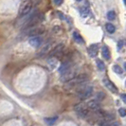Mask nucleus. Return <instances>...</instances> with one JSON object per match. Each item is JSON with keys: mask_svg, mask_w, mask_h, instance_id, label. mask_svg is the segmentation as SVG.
<instances>
[{"mask_svg": "<svg viewBox=\"0 0 126 126\" xmlns=\"http://www.w3.org/2000/svg\"><path fill=\"white\" fill-rule=\"evenodd\" d=\"M78 86H79V88L77 89V94L79 96V98L82 100L89 98L93 93L92 85H86L84 83H82V84H79Z\"/></svg>", "mask_w": 126, "mask_h": 126, "instance_id": "nucleus-1", "label": "nucleus"}, {"mask_svg": "<svg viewBox=\"0 0 126 126\" xmlns=\"http://www.w3.org/2000/svg\"><path fill=\"white\" fill-rule=\"evenodd\" d=\"M32 7H33V2L32 0H25L19 8V17H25L27 14H29L32 12Z\"/></svg>", "mask_w": 126, "mask_h": 126, "instance_id": "nucleus-2", "label": "nucleus"}, {"mask_svg": "<svg viewBox=\"0 0 126 126\" xmlns=\"http://www.w3.org/2000/svg\"><path fill=\"white\" fill-rule=\"evenodd\" d=\"M88 80V75L85 73H82L80 75H76L72 80L67 82V86H77L79 84L84 83Z\"/></svg>", "mask_w": 126, "mask_h": 126, "instance_id": "nucleus-3", "label": "nucleus"}, {"mask_svg": "<svg viewBox=\"0 0 126 126\" xmlns=\"http://www.w3.org/2000/svg\"><path fill=\"white\" fill-rule=\"evenodd\" d=\"M45 32L44 28H37V27H33L29 30H27V35L30 37H35V36H40Z\"/></svg>", "mask_w": 126, "mask_h": 126, "instance_id": "nucleus-4", "label": "nucleus"}, {"mask_svg": "<svg viewBox=\"0 0 126 126\" xmlns=\"http://www.w3.org/2000/svg\"><path fill=\"white\" fill-rule=\"evenodd\" d=\"M75 76H76V72L75 71H72L71 68H70V69L67 70L65 73L62 74V76H61V82H69L70 80H72Z\"/></svg>", "mask_w": 126, "mask_h": 126, "instance_id": "nucleus-5", "label": "nucleus"}, {"mask_svg": "<svg viewBox=\"0 0 126 126\" xmlns=\"http://www.w3.org/2000/svg\"><path fill=\"white\" fill-rule=\"evenodd\" d=\"M71 62H70L69 60H65V61H63L62 64L59 66V68H58V71H59V73H61V74H63V73H65L67 70H69L71 68Z\"/></svg>", "mask_w": 126, "mask_h": 126, "instance_id": "nucleus-6", "label": "nucleus"}, {"mask_svg": "<svg viewBox=\"0 0 126 126\" xmlns=\"http://www.w3.org/2000/svg\"><path fill=\"white\" fill-rule=\"evenodd\" d=\"M43 43V40L40 36H35V37H32L29 40V44L32 46L34 48H38Z\"/></svg>", "mask_w": 126, "mask_h": 126, "instance_id": "nucleus-7", "label": "nucleus"}, {"mask_svg": "<svg viewBox=\"0 0 126 126\" xmlns=\"http://www.w3.org/2000/svg\"><path fill=\"white\" fill-rule=\"evenodd\" d=\"M102 82H103V84L105 85V87L108 88V90H110L111 92H113V93H117V92H118L117 86H116L111 81H109L108 79H103V80H102Z\"/></svg>", "mask_w": 126, "mask_h": 126, "instance_id": "nucleus-8", "label": "nucleus"}, {"mask_svg": "<svg viewBox=\"0 0 126 126\" xmlns=\"http://www.w3.org/2000/svg\"><path fill=\"white\" fill-rule=\"evenodd\" d=\"M51 46H52V43H51V42H47V43L44 46V47L39 51V53L37 54V56L43 57V56H45V55H47V54L51 50Z\"/></svg>", "mask_w": 126, "mask_h": 126, "instance_id": "nucleus-9", "label": "nucleus"}, {"mask_svg": "<svg viewBox=\"0 0 126 126\" xmlns=\"http://www.w3.org/2000/svg\"><path fill=\"white\" fill-rule=\"evenodd\" d=\"M86 106L89 108V110H93V111H97L99 109H101V105H100V102L97 100H91L87 102Z\"/></svg>", "mask_w": 126, "mask_h": 126, "instance_id": "nucleus-10", "label": "nucleus"}, {"mask_svg": "<svg viewBox=\"0 0 126 126\" xmlns=\"http://www.w3.org/2000/svg\"><path fill=\"white\" fill-rule=\"evenodd\" d=\"M98 51H99V46L97 44H93L91 45L88 47V54L90 57L92 58H95L98 54Z\"/></svg>", "mask_w": 126, "mask_h": 126, "instance_id": "nucleus-11", "label": "nucleus"}, {"mask_svg": "<svg viewBox=\"0 0 126 126\" xmlns=\"http://www.w3.org/2000/svg\"><path fill=\"white\" fill-rule=\"evenodd\" d=\"M64 48V45L63 44H59V45H57L56 47L52 49V50H50L49 52V57H55L60 52V51H62Z\"/></svg>", "mask_w": 126, "mask_h": 126, "instance_id": "nucleus-12", "label": "nucleus"}, {"mask_svg": "<svg viewBox=\"0 0 126 126\" xmlns=\"http://www.w3.org/2000/svg\"><path fill=\"white\" fill-rule=\"evenodd\" d=\"M101 54H102V56H103V58H104L105 60H107V61L110 60V58H111V53H110V50H109V48H108L106 46L102 47Z\"/></svg>", "mask_w": 126, "mask_h": 126, "instance_id": "nucleus-13", "label": "nucleus"}, {"mask_svg": "<svg viewBox=\"0 0 126 126\" xmlns=\"http://www.w3.org/2000/svg\"><path fill=\"white\" fill-rule=\"evenodd\" d=\"M72 35H73V39L76 41V43H78V44H80V45L84 44V41H83V39L82 38V35H80L79 32H74Z\"/></svg>", "mask_w": 126, "mask_h": 126, "instance_id": "nucleus-14", "label": "nucleus"}, {"mask_svg": "<svg viewBox=\"0 0 126 126\" xmlns=\"http://www.w3.org/2000/svg\"><path fill=\"white\" fill-rule=\"evenodd\" d=\"M77 114H78V116H79L80 118H82V119H84V118H86V117L88 116L89 110L86 107H83L82 109H81L80 111H78V112H77Z\"/></svg>", "mask_w": 126, "mask_h": 126, "instance_id": "nucleus-15", "label": "nucleus"}, {"mask_svg": "<svg viewBox=\"0 0 126 126\" xmlns=\"http://www.w3.org/2000/svg\"><path fill=\"white\" fill-rule=\"evenodd\" d=\"M105 29H106L107 32H109L110 34H112V33H114V32H116V28H115V26L112 23H107L105 25Z\"/></svg>", "mask_w": 126, "mask_h": 126, "instance_id": "nucleus-16", "label": "nucleus"}, {"mask_svg": "<svg viewBox=\"0 0 126 126\" xmlns=\"http://www.w3.org/2000/svg\"><path fill=\"white\" fill-rule=\"evenodd\" d=\"M113 70L115 73H117V74H119V75H121V74L123 73V69L120 67V65H118V64H114Z\"/></svg>", "mask_w": 126, "mask_h": 126, "instance_id": "nucleus-17", "label": "nucleus"}, {"mask_svg": "<svg viewBox=\"0 0 126 126\" xmlns=\"http://www.w3.org/2000/svg\"><path fill=\"white\" fill-rule=\"evenodd\" d=\"M47 63H48V64L50 65L52 68H54V66L57 64V59H54V57H49Z\"/></svg>", "mask_w": 126, "mask_h": 126, "instance_id": "nucleus-18", "label": "nucleus"}, {"mask_svg": "<svg viewBox=\"0 0 126 126\" xmlns=\"http://www.w3.org/2000/svg\"><path fill=\"white\" fill-rule=\"evenodd\" d=\"M57 119H58V117H54V118H47L45 120H46V122H47L48 125H52V124L57 120Z\"/></svg>", "mask_w": 126, "mask_h": 126, "instance_id": "nucleus-19", "label": "nucleus"}, {"mask_svg": "<svg viewBox=\"0 0 126 126\" xmlns=\"http://www.w3.org/2000/svg\"><path fill=\"white\" fill-rule=\"evenodd\" d=\"M97 65H98V68L100 70H104V68H105V64H104V63L101 61V60H97Z\"/></svg>", "mask_w": 126, "mask_h": 126, "instance_id": "nucleus-20", "label": "nucleus"}, {"mask_svg": "<svg viewBox=\"0 0 126 126\" xmlns=\"http://www.w3.org/2000/svg\"><path fill=\"white\" fill-rule=\"evenodd\" d=\"M107 18L108 20H115L116 18V13L114 12V11H110V12H108L107 13Z\"/></svg>", "mask_w": 126, "mask_h": 126, "instance_id": "nucleus-21", "label": "nucleus"}, {"mask_svg": "<svg viewBox=\"0 0 126 126\" xmlns=\"http://www.w3.org/2000/svg\"><path fill=\"white\" fill-rule=\"evenodd\" d=\"M88 13H89V9L87 6L83 7V8L81 9V15H82V16H86L88 14Z\"/></svg>", "mask_w": 126, "mask_h": 126, "instance_id": "nucleus-22", "label": "nucleus"}, {"mask_svg": "<svg viewBox=\"0 0 126 126\" xmlns=\"http://www.w3.org/2000/svg\"><path fill=\"white\" fill-rule=\"evenodd\" d=\"M104 97H105V94L103 92H99L97 94V101H102L104 99Z\"/></svg>", "mask_w": 126, "mask_h": 126, "instance_id": "nucleus-23", "label": "nucleus"}, {"mask_svg": "<svg viewBox=\"0 0 126 126\" xmlns=\"http://www.w3.org/2000/svg\"><path fill=\"white\" fill-rule=\"evenodd\" d=\"M119 114H120V116L121 117V118H124L126 116V110H125V108H123V107H121L119 109Z\"/></svg>", "mask_w": 126, "mask_h": 126, "instance_id": "nucleus-24", "label": "nucleus"}, {"mask_svg": "<svg viewBox=\"0 0 126 126\" xmlns=\"http://www.w3.org/2000/svg\"><path fill=\"white\" fill-rule=\"evenodd\" d=\"M98 124H99V126H110V123L108 122L107 120H104L99 121Z\"/></svg>", "mask_w": 126, "mask_h": 126, "instance_id": "nucleus-25", "label": "nucleus"}, {"mask_svg": "<svg viewBox=\"0 0 126 126\" xmlns=\"http://www.w3.org/2000/svg\"><path fill=\"white\" fill-rule=\"evenodd\" d=\"M123 45H124V41H123V40L119 41V43H118V48H119V49H121V47H123Z\"/></svg>", "mask_w": 126, "mask_h": 126, "instance_id": "nucleus-26", "label": "nucleus"}, {"mask_svg": "<svg viewBox=\"0 0 126 126\" xmlns=\"http://www.w3.org/2000/svg\"><path fill=\"white\" fill-rule=\"evenodd\" d=\"M63 2V0H54V4L56 5V6H60V5H62Z\"/></svg>", "mask_w": 126, "mask_h": 126, "instance_id": "nucleus-27", "label": "nucleus"}, {"mask_svg": "<svg viewBox=\"0 0 126 126\" xmlns=\"http://www.w3.org/2000/svg\"><path fill=\"white\" fill-rule=\"evenodd\" d=\"M120 98L122 99V101H125V94H121L120 95Z\"/></svg>", "mask_w": 126, "mask_h": 126, "instance_id": "nucleus-28", "label": "nucleus"}, {"mask_svg": "<svg viewBox=\"0 0 126 126\" xmlns=\"http://www.w3.org/2000/svg\"><path fill=\"white\" fill-rule=\"evenodd\" d=\"M112 126H119V124H118V123H116V122H115V123H113V124H112Z\"/></svg>", "mask_w": 126, "mask_h": 126, "instance_id": "nucleus-29", "label": "nucleus"}, {"mask_svg": "<svg viewBox=\"0 0 126 126\" xmlns=\"http://www.w3.org/2000/svg\"><path fill=\"white\" fill-rule=\"evenodd\" d=\"M76 1H79L80 2V1H82V0H76Z\"/></svg>", "mask_w": 126, "mask_h": 126, "instance_id": "nucleus-30", "label": "nucleus"}]
</instances>
